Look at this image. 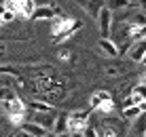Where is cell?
Instances as JSON below:
<instances>
[{"label": "cell", "instance_id": "5", "mask_svg": "<svg viewBox=\"0 0 146 137\" xmlns=\"http://www.w3.org/2000/svg\"><path fill=\"white\" fill-rule=\"evenodd\" d=\"M59 11L55 9V4H47V7H36V11L32 13V21H40V19H44V21H51L53 17H57Z\"/></svg>", "mask_w": 146, "mask_h": 137}, {"label": "cell", "instance_id": "15", "mask_svg": "<svg viewBox=\"0 0 146 137\" xmlns=\"http://www.w3.org/2000/svg\"><path fill=\"white\" fill-rule=\"evenodd\" d=\"M68 131V114H59L55 116V124H53V133H66Z\"/></svg>", "mask_w": 146, "mask_h": 137}, {"label": "cell", "instance_id": "30", "mask_svg": "<svg viewBox=\"0 0 146 137\" xmlns=\"http://www.w3.org/2000/svg\"><path fill=\"white\" fill-rule=\"evenodd\" d=\"M72 137H83V133H70Z\"/></svg>", "mask_w": 146, "mask_h": 137}, {"label": "cell", "instance_id": "18", "mask_svg": "<svg viewBox=\"0 0 146 137\" xmlns=\"http://www.w3.org/2000/svg\"><path fill=\"white\" fill-rule=\"evenodd\" d=\"M133 133L138 135V137H144V133H146V118H144V114L140 116V118H135L133 120Z\"/></svg>", "mask_w": 146, "mask_h": 137}, {"label": "cell", "instance_id": "24", "mask_svg": "<svg viewBox=\"0 0 146 137\" xmlns=\"http://www.w3.org/2000/svg\"><path fill=\"white\" fill-rule=\"evenodd\" d=\"M98 112H102V114H110V112H114V101H106V103H102L98 108Z\"/></svg>", "mask_w": 146, "mask_h": 137}, {"label": "cell", "instance_id": "20", "mask_svg": "<svg viewBox=\"0 0 146 137\" xmlns=\"http://www.w3.org/2000/svg\"><path fill=\"white\" fill-rule=\"evenodd\" d=\"M98 133H100V137H119V131H117V129H114V126H112V124H110V123H108V120H106V124H104V126H102V129H100V131H98Z\"/></svg>", "mask_w": 146, "mask_h": 137}, {"label": "cell", "instance_id": "31", "mask_svg": "<svg viewBox=\"0 0 146 137\" xmlns=\"http://www.w3.org/2000/svg\"><path fill=\"white\" fill-rule=\"evenodd\" d=\"M140 7H144V9H146V0H140Z\"/></svg>", "mask_w": 146, "mask_h": 137}, {"label": "cell", "instance_id": "26", "mask_svg": "<svg viewBox=\"0 0 146 137\" xmlns=\"http://www.w3.org/2000/svg\"><path fill=\"white\" fill-rule=\"evenodd\" d=\"M70 55H72L70 51H59V55H57V57H59V59H64V61H68V59H70Z\"/></svg>", "mask_w": 146, "mask_h": 137}, {"label": "cell", "instance_id": "8", "mask_svg": "<svg viewBox=\"0 0 146 137\" xmlns=\"http://www.w3.org/2000/svg\"><path fill=\"white\" fill-rule=\"evenodd\" d=\"M38 4L34 0H17V17H23V19H30L32 13L36 11Z\"/></svg>", "mask_w": 146, "mask_h": 137}, {"label": "cell", "instance_id": "14", "mask_svg": "<svg viewBox=\"0 0 146 137\" xmlns=\"http://www.w3.org/2000/svg\"><path fill=\"white\" fill-rule=\"evenodd\" d=\"M21 131H23V133H28L30 137H42L44 133H47V131H44L42 126H38L36 123H23L21 124Z\"/></svg>", "mask_w": 146, "mask_h": 137}, {"label": "cell", "instance_id": "23", "mask_svg": "<svg viewBox=\"0 0 146 137\" xmlns=\"http://www.w3.org/2000/svg\"><path fill=\"white\" fill-rule=\"evenodd\" d=\"M0 19H2V23L7 25V23H13L15 19H17V13H11V11H2L0 13Z\"/></svg>", "mask_w": 146, "mask_h": 137}, {"label": "cell", "instance_id": "25", "mask_svg": "<svg viewBox=\"0 0 146 137\" xmlns=\"http://www.w3.org/2000/svg\"><path fill=\"white\" fill-rule=\"evenodd\" d=\"M83 137H100V133L93 129V126H85V131H83Z\"/></svg>", "mask_w": 146, "mask_h": 137}, {"label": "cell", "instance_id": "3", "mask_svg": "<svg viewBox=\"0 0 146 137\" xmlns=\"http://www.w3.org/2000/svg\"><path fill=\"white\" fill-rule=\"evenodd\" d=\"M95 21H98V30H100V34H102V38H108L110 34H112V13H110L106 7L98 13Z\"/></svg>", "mask_w": 146, "mask_h": 137}, {"label": "cell", "instance_id": "21", "mask_svg": "<svg viewBox=\"0 0 146 137\" xmlns=\"http://www.w3.org/2000/svg\"><path fill=\"white\" fill-rule=\"evenodd\" d=\"M123 70H125V65H123V63L106 65V74H108V76H119V74H123Z\"/></svg>", "mask_w": 146, "mask_h": 137}, {"label": "cell", "instance_id": "19", "mask_svg": "<svg viewBox=\"0 0 146 137\" xmlns=\"http://www.w3.org/2000/svg\"><path fill=\"white\" fill-rule=\"evenodd\" d=\"M127 23L133 25V28H146V13H135Z\"/></svg>", "mask_w": 146, "mask_h": 137}, {"label": "cell", "instance_id": "27", "mask_svg": "<svg viewBox=\"0 0 146 137\" xmlns=\"http://www.w3.org/2000/svg\"><path fill=\"white\" fill-rule=\"evenodd\" d=\"M15 137H30L28 133H23V131H19V133H15Z\"/></svg>", "mask_w": 146, "mask_h": 137}, {"label": "cell", "instance_id": "13", "mask_svg": "<svg viewBox=\"0 0 146 137\" xmlns=\"http://www.w3.org/2000/svg\"><path fill=\"white\" fill-rule=\"evenodd\" d=\"M28 108L32 110L34 114H53L55 112V105L49 103V101H32Z\"/></svg>", "mask_w": 146, "mask_h": 137}, {"label": "cell", "instance_id": "22", "mask_svg": "<svg viewBox=\"0 0 146 137\" xmlns=\"http://www.w3.org/2000/svg\"><path fill=\"white\" fill-rule=\"evenodd\" d=\"M15 89H11V87H0V101H7V99H13L15 97Z\"/></svg>", "mask_w": 146, "mask_h": 137}, {"label": "cell", "instance_id": "6", "mask_svg": "<svg viewBox=\"0 0 146 137\" xmlns=\"http://www.w3.org/2000/svg\"><path fill=\"white\" fill-rule=\"evenodd\" d=\"M127 53H129V59H131V61L140 63V61H142V57H144V53H146V38L133 40V42L129 44Z\"/></svg>", "mask_w": 146, "mask_h": 137}, {"label": "cell", "instance_id": "17", "mask_svg": "<svg viewBox=\"0 0 146 137\" xmlns=\"http://www.w3.org/2000/svg\"><path fill=\"white\" fill-rule=\"evenodd\" d=\"M104 7H106L110 13H114V11H121V9H127L129 7V0H108Z\"/></svg>", "mask_w": 146, "mask_h": 137}, {"label": "cell", "instance_id": "33", "mask_svg": "<svg viewBox=\"0 0 146 137\" xmlns=\"http://www.w3.org/2000/svg\"><path fill=\"white\" fill-rule=\"evenodd\" d=\"M142 82H144V84H146V74H144V76H142Z\"/></svg>", "mask_w": 146, "mask_h": 137}, {"label": "cell", "instance_id": "7", "mask_svg": "<svg viewBox=\"0 0 146 137\" xmlns=\"http://www.w3.org/2000/svg\"><path fill=\"white\" fill-rule=\"evenodd\" d=\"M106 101H112V93H110V91L100 89V91H95V93L91 95V99H89V108H91L93 112H98V108L102 103H106Z\"/></svg>", "mask_w": 146, "mask_h": 137}, {"label": "cell", "instance_id": "16", "mask_svg": "<svg viewBox=\"0 0 146 137\" xmlns=\"http://www.w3.org/2000/svg\"><path fill=\"white\" fill-rule=\"evenodd\" d=\"M121 116H123V120H129V123H133L135 118H140V116H142V112H140L138 105H129V108H123Z\"/></svg>", "mask_w": 146, "mask_h": 137}, {"label": "cell", "instance_id": "28", "mask_svg": "<svg viewBox=\"0 0 146 137\" xmlns=\"http://www.w3.org/2000/svg\"><path fill=\"white\" fill-rule=\"evenodd\" d=\"M42 137H57V135H55V133H53V131H47V133H44Z\"/></svg>", "mask_w": 146, "mask_h": 137}, {"label": "cell", "instance_id": "34", "mask_svg": "<svg viewBox=\"0 0 146 137\" xmlns=\"http://www.w3.org/2000/svg\"><path fill=\"white\" fill-rule=\"evenodd\" d=\"M2 25H4V23H2V19H0V28H2Z\"/></svg>", "mask_w": 146, "mask_h": 137}, {"label": "cell", "instance_id": "2", "mask_svg": "<svg viewBox=\"0 0 146 137\" xmlns=\"http://www.w3.org/2000/svg\"><path fill=\"white\" fill-rule=\"evenodd\" d=\"M2 105H4V112L9 114V118H11V123L13 124H23V123H28L26 120V112H28V108L23 105V101L15 95L13 99H7V101H2Z\"/></svg>", "mask_w": 146, "mask_h": 137}, {"label": "cell", "instance_id": "10", "mask_svg": "<svg viewBox=\"0 0 146 137\" xmlns=\"http://www.w3.org/2000/svg\"><path fill=\"white\" fill-rule=\"evenodd\" d=\"M129 99L133 101V105H138V103H142V101H146V84H144V82L133 84L131 91H129Z\"/></svg>", "mask_w": 146, "mask_h": 137}, {"label": "cell", "instance_id": "29", "mask_svg": "<svg viewBox=\"0 0 146 137\" xmlns=\"http://www.w3.org/2000/svg\"><path fill=\"white\" fill-rule=\"evenodd\" d=\"M57 137H72V135H70L68 131H66V133H57Z\"/></svg>", "mask_w": 146, "mask_h": 137}, {"label": "cell", "instance_id": "4", "mask_svg": "<svg viewBox=\"0 0 146 137\" xmlns=\"http://www.w3.org/2000/svg\"><path fill=\"white\" fill-rule=\"evenodd\" d=\"M95 49H98V53L102 55V57H106V59H117L119 55H121L117 42L110 40V38H100L98 44H95Z\"/></svg>", "mask_w": 146, "mask_h": 137}, {"label": "cell", "instance_id": "12", "mask_svg": "<svg viewBox=\"0 0 146 137\" xmlns=\"http://www.w3.org/2000/svg\"><path fill=\"white\" fill-rule=\"evenodd\" d=\"M80 7H83L85 11L95 19V17H98V13L104 9V2H102V0H80Z\"/></svg>", "mask_w": 146, "mask_h": 137}, {"label": "cell", "instance_id": "32", "mask_svg": "<svg viewBox=\"0 0 146 137\" xmlns=\"http://www.w3.org/2000/svg\"><path fill=\"white\" fill-rule=\"evenodd\" d=\"M140 63H144V65H146V53H144V57H142V61H140Z\"/></svg>", "mask_w": 146, "mask_h": 137}, {"label": "cell", "instance_id": "1", "mask_svg": "<svg viewBox=\"0 0 146 137\" xmlns=\"http://www.w3.org/2000/svg\"><path fill=\"white\" fill-rule=\"evenodd\" d=\"M80 28H83V23L76 21V19H72V17H62V15L53 17L51 19L53 44H62V42H66V40H70Z\"/></svg>", "mask_w": 146, "mask_h": 137}, {"label": "cell", "instance_id": "35", "mask_svg": "<svg viewBox=\"0 0 146 137\" xmlns=\"http://www.w3.org/2000/svg\"><path fill=\"white\" fill-rule=\"evenodd\" d=\"M144 38H146V28H144Z\"/></svg>", "mask_w": 146, "mask_h": 137}, {"label": "cell", "instance_id": "11", "mask_svg": "<svg viewBox=\"0 0 146 137\" xmlns=\"http://www.w3.org/2000/svg\"><path fill=\"white\" fill-rule=\"evenodd\" d=\"M91 114H93V110H91V108H87V110H74V112H70V114H68V118H70V120H76V123L85 124V126H89Z\"/></svg>", "mask_w": 146, "mask_h": 137}, {"label": "cell", "instance_id": "36", "mask_svg": "<svg viewBox=\"0 0 146 137\" xmlns=\"http://www.w3.org/2000/svg\"><path fill=\"white\" fill-rule=\"evenodd\" d=\"M144 118H146V112H144Z\"/></svg>", "mask_w": 146, "mask_h": 137}, {"label": "cell", "instance_id": "9", "mask_svg": "<svg viewBox=\"0 0 146 137\" xmlns=\"http://www.w3.org/2000/svg\"><path fill=\"white\" fill-rule=\"evenodd\" d=\"M55 116L57 114H34L32 123H36L38 126H42L44 131H53V124H55Z\"/></svg>", "mask_w": 146, "mask_h": 137}]
</instances>
